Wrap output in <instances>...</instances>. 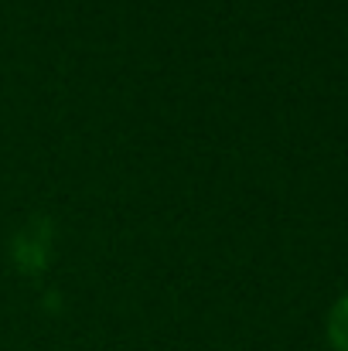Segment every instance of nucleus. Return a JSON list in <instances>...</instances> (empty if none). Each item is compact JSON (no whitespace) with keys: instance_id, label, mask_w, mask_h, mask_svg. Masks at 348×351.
I'll use <instances>...</instances> for the list:
<instances>
[{"instance_id":"f257e3e1","label":"nucleus","mask_w":348,"mask_h":351,"mask_svg":"<svg viewBox=\"0 0 348 351\" xmlns=\"http://www.w3.org/2000/svg\"><path fill=\"white\" fill-rule=\"evenodd\" d=\"M328 341L335 351H348V293L328 314Z\"/></svg>"}]
</instances>
